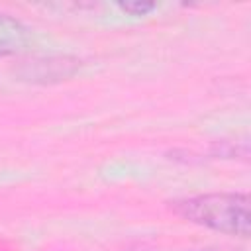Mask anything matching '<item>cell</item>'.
<instances>
[{
	"label": "cell",
	"mask_w": 251,
	"mask_h": 251,
	"mask_svg": "<svg viewBox=\"0 0 251 251\" xmlns=\"http://www.w3.org/2000/svg\"><path fill=\"white\" fill-rule=\"evenodd\" d=\"M176 212L194 224L229 235L247 237L251 229L247 194H233V192L202 194L178 202Z\"/></svg>",
	"instance_id": "1"
},
{
	"label": "cell",
	"mask_w": 251,
	"mask_h": 251,
	"mask_svg": "<svg viewBox=\"0 0 251 251\" xmlns=\"http://www.w3.org/2000/svg\"><path fill=\"white\" fill-rule=\"evenodd\" d=\"M24 39H25L24 25L18 20L0 14V55L16 51L24 43Z\"/></svg>",
	"instance_id": "2"
},
{
	"label": "cell",
	"mask_w": 251,
	"mask_h": 251,
	"mask_svg": "<svg viewBox=\"0 0 251 251\" xmlns=\"http://www.w3.org/2000/svg\"><path fill=\"white\" fill-rule=\"evenodd\" d=\"M120 8L124 12H131V14H145V12L153 10L155 4H120Z\"/></svg>",
	"instance_id": "3"
}]
</instances>
